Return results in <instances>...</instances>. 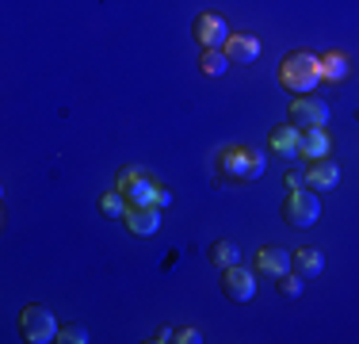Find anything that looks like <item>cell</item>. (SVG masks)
Here are the masks:
<instances>
[{
	"mask_svg": "<svg viewBox=\"0 0 359 344\" xmlns=\"http://www.w3.org/2000/svg\"><path fill=\"white\" fill-rule=\"evenodd\" d=\"M318 81H321V62L313 54H306V50L287 54L283 65H279V84L287 92H313Z\"/></svg>",
	"mask_w": 359,
	"mask_h": 344,
	"instance_id": "obj_2",
	"label": "cell"
},
{
	"mask_svg": "<svg viewBox=\"0 0 359 344\" xmlns=\"http://www.w3.org/2000/svg\"><path fill=\"white\" fill-rule=\"evenodd\" d=\"M271 153H279V157H298V150H302V131H298L294 123H287V126H276L271 131Z\"/></svg>",
	"mask_w": 359,
	"mask_h": 344,
	"instance_id": "obj_10",
	"label": "cell"
},
{
	"mask_svg": "<svg viewBox=\"0 0 359 344\" xmlns=\"http://www.w3.org/2000/svg\"><path fill=\"white\" fill-rule=\"evenodd\" d=\"M318 62H321V81L340 84L348 77V54H340V50H329V54H321Z\"/></svg>",
	"mask_w": 359,
	"mask_h": 344,
	"instance_id": "obj_15",
	"label": "cell"
},
{
	"mask_svg": "<svg viewBox=\"0 0 359 344\" xmlns=\"http://www.w3.org/2000/svg\"><path fill=\"white\" fill-rule=\"evenodd\" d=\"M115 187L126 195L130 206H157V180H153L145 168H138V165H126L123 172H118Z\"/></svg>",
	"mask_w": 359,
	"mask_h": 344,
	"instance_id": "obj_4",
	"label": "cell"
},
{
	"mask_svg": "<svg viewBox=\"0 0 359 344\" xmlns=\"http://www.w3.org/2000/svg\"><path fill=\"white\" fill-rule=\"evenodd\" d=\"M199 69L207 77H222L229 69V54L222 46H215V50H203V58H199Z\"/></svg>",
	"mask_w": 359,
	"mask_h": 344,
	"instance_id": "obj_18",
	"label": "cell"
},
{
	"mask_svg": "<svg viewBox=\"0 0 359 344\" xmlns=\"http://www.w3.org/2000/svg\"><path fill=\"white\" fill-rule=\"evenodd\" d=\"M210 264H215L218 272L241 264V245H233V241H215V245H210Z\"/></svg>",
	"mask_w": 359,
	"mask_h": 344,
	"instance_id": "obj_17",
	"label": "cell"
},
{
	"mask_svg": "<svg viewBox=\"0 0 359 344\" xmlns=\"http://www.w3.org/2000/svg\"><path fill=\"white\" fill-rule=\"evenodd\" d=\"M222 291H226L229 303H249V298L256 295V275L245 272L241 264H233V268L222 272Z\"/></svg>",
	"mask_w": 359,
	"mask_h": 344,
	"instance_id": "obj_8",
	"label": "cell"
},
{
	"mask_svg": "<svg viewBox=\"0 0 359 344\" xmlns=\"http://www.w3.org/2000/svg\"><path fill=\"white\" fill-rule=\"evenodd\" d=\"M222 50H226L229 62H237V65H249L260 58V42H256L252 34H229V42Z\"/></svg>",
	"mask_w": 359,
	"mask_h": 344,
	"instance_id": "obj_12",
	"label": "cell"
},
{
	"mask_svg": "<svg viewBox=\"0 0 359 344\" xmlns=\"http://www.w3.org/2000/svg\"><path fill=\"white\" fill-rule=\"evenodd\" d=\"M256 272L260 275H287L290 272V253H283V249H260L256 253Z\"/></svg>",
	"mask_w": 359,
	"mask_h": 344,
	"instance_id": "obj_13",
	"label": "cell"
},
{
	"mask_svg": "<svg viewBox=\"0 0 359 344\" xmlns=\"http://www.w3.org/2000/svg\"><path fill=\"white\" fill-rule=\"evenodd\" d=\"M298 157H306V161L329 157V134H325V126H318V131H302V150H298Z\"/></svg>",
	"mask_w": 359,
	"mask_h": 344,
	"instance_id": "obj_14",
	"label": "cell"
},
{
	"mask_svg": "<svg viewBox=\"0 0 359 344\" xmlns=\"http://www.w3.org/2000/svg\"><path fill=\"white\" fill-rule=\"evenodd\" d=\"M20 333H23V340H31V344H50V340H57L62 325H57V317L50 306L31 303V306L20 310Z\"/></svg>",
	"mask_w": 359,
	"mask_h": 344,
	"instance_id": "obj_3",
	"label": "cell"
},
{
	"mask_svg": "<svg viewBox=\"0 0 359 344\" xmlns=\"http://www.w3.org/2000/svg\"><path fill=\"white\" fill-rule=\"evenodd\" d=\"M172 340H176V344H199V340H203V333L187 325V329H176V337H172Z\"/></svg>",
	"mask_w": 359,
	"mask_h": 344,
	"instance_id": "obj_22",
	"label": "cell"
},
{
	"mask_svg": "<svg viewBox=\"0 0 359 344\" xmlns=\"http://www.w3.org/2000/svg\"><path fill=\"white\" fill-rule=\"evenodd\" d=\"M287 187H290V192L306 187V172H294V168H290V172H287Z\"/></svg>",
	"mask_w": 359,
	"mask_h": 344,
	"instance_id": "obj_23",
	"label": "cell"
},
{
	"mask_svg": "<svg viewBox=\"0 0 359 344\" xmlns=\"http://www.w3.org/2000/svg\"><path fill=\"white\" fill-rule=\"evenodd\" d=\"M318 214H321V203H318V195H313L310 187H298V192L287 195V203H283V222L287 226L306 230V226L318 222Z\"/></svg>",
	"mask_w": 359,
	"mask_h": 344,
	"instance_id": "obj_5",
	"label": "cell"
},
{
	"mask_svg": "<svg viewBox=\"0 0 359 344\" xmlns=\"http://www.w3.org/2000/svg\"><path fill=\"white\" fill-rule=\"evenodd\" d=\"M100 211H104L107 218H126V211H130V203H126V195L115 187V192L100 195Z\"/></svg>",
	"mask_w": 359,
	"mask_h": 344,
	"instance_id": "obj_19",
	"label": "cell"
},
{
	"mask_svg": "<svg viewBox=\"0 0 359 344\" xmlns=\"http://www.w3.org/2000/svg\"><path fill=\"white\" fill-rule=\"evenodd\" d=\"M264 168H268V157L260 150H249V145H229L218 157V172L226 180H237V184H249V180H260Z\"/></svg>",
	"mask_w": 359,
	"mask_h": 344,
	"instance_id": "obj_1",
	"label": "cell"
},
{
	"mask_svg": "<svg viewBox=\"0 0 359 344\" xmlns=\"http://www.w3.org/2000/svg\"><path fill=\"white\" fill-rule=\"evenodd\" d=\"M337 180H340V168H337V161H329V157L313 161L310 172H306V184H310L313 192H332Z\"/></svg>",
	"mask_w": 359,
	"mask_h": 344,
	"instance_id": "obj_11",
	"label": "cell"
},
{
	"mask_svg": "<svg viewBox=\"0 0 359 344\" xmlns=\"http://www.w3.org/2000/svg\"><path fill=\"white\" fill-rule=\"evenodd\" d=\"M302 275H279V295H287V298H298V295H302Z\"/></svg>",
	"mask_w": 359,
	"mask_h": 344,
	"instance_id": "obj_21",
	"label": "cell"
},
{
	"mask_svg": "<svg viewBox=\"0 0 359 344\" xmlns=\"http://www.w3.org/2000/svg\"><path fill=\"white\" fill-rule=\"evenodd\" d=\"M172 337H176V333L168 329V325H161V329H157V337H153V340H157V344H165V340H172Z\"/></svg>",
	"mask_w": 359,
	"mask_h": 344,
	"instance_id": "obj_25",
	"label": "cell"
},
{
	"mask_svg": "<svg viewBox=\"0 0 359 344\" xmlns=\"http://www.w3.org/2000/svg\"><path fill=\"white\" fill-rule=\"evenodd\" d=\"M191 34H195V42H199L203 50H215V46H226L233 31H229V23L222 20V15L199 12V15H195V23H191Z\"/></svg>",
	"mask_w": 359,
	"mask_h": 344,
	"instance_id": "obj_7",
	"label": "cell"
},
{
	"mask_svg": "<svg viewBox=\"0 0 359 344\" xmlns=\"http://www.w3.org/2000/svg\"><path fill=\"white\" fill-rule=\"evenodd\" d=\"M123 222H126L130 234L149 237V234H157V230H161V206H130Z\"/></svg>",
	"mask_w": 359,
	"mask_h": 344,
	"instance_id": "obj_9",
	"label": "cell"
},
{
	"mask_svg": "<svg viewBox=\"0 0 359 344\" xmlns=\"http://www.w3.org/2000/svg\"><path fill=\"white\" fill-rule=\"evenodd\" d=\"M290 268H294L302 279H313V275H321L325 268V260H321V253L318 249H298L294 256H290Z\"/></svg>",
	"mask_w": 359,
	"mask_h": 344,
	"instance_id": "obj_16",
	"label": "cell"
},
{
	"mask_svg": "<svg viewBox=\"0 0 359 344\" xmlns=\"http://www.w3.org/2000/svg\"><path fill=\"white\" fill-rule=\"evenodd\" d=\"M168 203H172V192H168V187H157V206H161V211H165Z\"/></svg>",
	"mask_w": 359,
	"mask_h": 344,
	"instance_id": "obj_24",
	"label": "cell"
},
{
	"mask_svg": "<svg viewBox=\"0 0 359 344\" xmlns=\"http://www.w3.org/2000/svg\"><path fill=\"white\" fill-rule=\"evenodd\" d=\"M57 340L62 344H88V329H84V325H62Z\"/></svg>",
	"mask_w": 359,
	"mask_h": 344,
	"instance_id": "obj_20",
	"label": "cell"
},
{
	"mask_svg": "<svg viewBox=\"0 0 359 344\" xmlns=\"http://www.w3.org/2000/svg\"><path fill=\"white\" fill-rule=\"evenodd\" d=\"M290 123L298 126V131H318V126L329 123V103L318 100V96H298L290 103Z\"/></svg>",
	"mask_w": 359,
	"mask_h": 344,
	"instance_id": "obj_6",
	"label": "cell"
}]
</instances>
